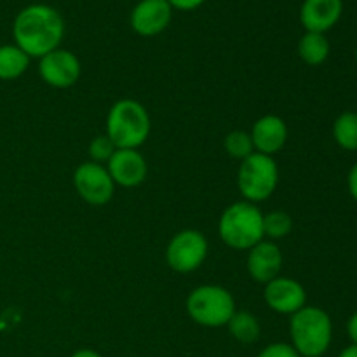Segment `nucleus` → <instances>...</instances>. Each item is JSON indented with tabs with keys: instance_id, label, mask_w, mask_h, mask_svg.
Returning <instances> with one entry per match:
<instances>
[{
	"instance_id": "18",
	"label": "nucleus",
	"mask_w": 357,
	"mask_h": 357,
	"mask_svg": "<svg viewBox=\"0 0 357 357\" xmlns=\"http://www.w3.org/2000/svg\"><path fill=\"white\" fill-rule=\"evenodd\" d=\"M227 328H229V333L239 344H255L261 333L258 317L255 314L246 312V310H236V314L227 323Z\"/></svg>"
},
{
	"instance_id": "19",
	"label": "nucleus",
	"mask_w": 357,
	"mask_h": 357,
	"mask_svg": "<svg viewBox=\"0 0 357 357\" xmlns=\"http://www.w3.org/2000/svg\"><path fill=\"white\" fill-rule=\"evenodd\" d=\"M333 138L340 149L356 152L357 150V114L344 112L333 124Z\"/></svg>"
},
{
	"instance_id": "7",
	"label": "nucleus",
	"mask_w": 357,
	"mask_h": 357,
	"mask_svg": "<svg viewBox=\"0 0 357 357\" xmlns=\"http://www.w3.org/2000/svg\"><path fill=\"white\" fill-rule=\"evenodd\" d=\"M208 239L202 232L194 229H185L171 237L166 248V264L171 271L178 274H190L208 258Z\"/></svg>"
},
{
	"instance_id": "5",
	"label": "nucleus",
	"mask_w": 357,
	"mask_h": 357,
	"mask_svg": "<svg viewBox=\"0 0 357 357\" xmlns=\"http://www.w3.org/2000/svg\"><path fill=\"white\" fill-rule=\"evenodd\" d=\"M185 309L194 323L204 328L227 326L237 310L232 293L218 284H202L192 289Z\"/></svg>"
},
{
	"instance_id": "22",
	"label": "nucleus",
	"mask_w": 357,
	"mask_h": 357,
	"mask_svg": "<svg viewBox=\"0 0 357 357\" xmlns=\"http://www.w3.org/2000/svg\"><path fill=\"white\" fill-rule=\"evenodd\" d=\"M115 150H117V146L114 145V142L107 135H100L91 139L87 152H89V157L93 162L103 164L105 166L110 160V157L114 155Z\"/></svg>"
},
{
	"instance_id": "3",
	"label": "nucleus",
	"mask_w": 357,
	"mask_h": 357,
	"mask_svg": "<svg viewBox=\"0 0 357 357\" xmlns=\"http://www.w3.org/2000/svg\"><path fill=\"white\" fill-rule=\"evenodd\" d=\"M291 345L302 357H323L333 340V323L326 310L305 305L289 319Z\"/></svg>"
},
{
	"instance_id": "2",
	"label": "nucleus",
	"mask_w": 357,
	"mask_h": 357,
	"mask_svg": "<svg viewBox=\"0 0 357 357\" xmlns=\"http://www.w3.org/2000/svg\"><path fill=\"white\" fill-rule=\"evenodd\" d=\"M152 131L150 114L139 101L122 98L115 101L107 115V132L117 149H135L145 145Z\"/></svg>"
},
{
	"instance_id": "14",
	"label": "nucleus",
	"mask_w": 357,
	"mask_h": 357,
	"mask_svg": "<svg viewBox=\"0 0 357 357\" xmlns=\"http://www.w3.org/2000/svg\"><path fill=\"white\" fill-rule=\"evenodd\" d=\"M255 152L274 157L288 142V126L279 115L268 114L258 119L250 131Z\"/></svg>"
},
{
	"instance_id": "9",
	"label": "nucleus",
	"mask_w": 357,
	"mask_h": 357,
	"mask_svg": "<svg viewBox=\"0 0 357 357\" xmlns=\"http://www.w3.org/2000/svg\"><path fill=\"white\" fill-rule=\"evenodd\" d=\"M38 73L47 86L54 89H68L79 82L82 65L77 54L68 49H54L38 59Z\"/></svg>"
},
{
	"instance_id": "24",
	"label": "nucleus",
	"mask_w": 357,
	"mask_h": 357,
	"mask_svg": "<svg viewBox=\"0 0 357 357\" xmlns=\"http://www.w3.org/2000/svg\"><path fill=\"white\" fill-rule=\"evenodd\" d=\"M167 2H169V6L173 7V9L194 10V9H199L206 0H167Z\"/></svg>"
},
{
	"instance_id": "10",
	"label": "nucleus",
	"mask_w": 357,
	"mask_h": 357,
	"mask_svg": "<svg viewBox=\"0 0 357 357\" xmlns=\"http://www.w3.org/2000/svg\"><path fill=\"white\" fill-rule=\"evenodd\" d=\"M105 167L110 173L115 187L122 188L139 187L149 174V164L145 157L135 149H117Z\"/></svg>"
},
{
	"instance_id": "4",
	"label": "nucleus",
	"mask_w": 357,
	"mask_h": 357,
	"mask_svg": "<svg viewBox=\"0 0 357 357\" xmlns=\"http://www.w3.org/2000/svg\"><path fill=\"white\" fill-rule=\"evenodd\" d=\"M220 239L237 251H250L264 236V213L257 204L239 201L222 213L218 222Z\"/></svg>"
},
{
	"instance_id": "27",
	"label": "nucleus",
	"mask_w": 357,
	"mask_h": 357,
	"mask_svg": "<svg viewBox=\"0 0 357 357\" xmlns=\"http://www.w3.org/2000/svg\"><path fill=\"white\" fill-rule=\"evenodd\" d=\"M70 357H103L100 352L93 351V349H79V351L73 352Z\"/></svg>"
},
{
	"instance_id": "11",
	"label": "nucleus",
	"mask_w": 357,
	"mask_h": 357,
	"mask_svg": "<svg viewBox=\"0 0 357 357\" xmlns=\"http://www.w3.org/2000/svg\"><path fill=\"white\" fill-rule=\"evenodd\" d=\"M264 300L274 312L293 316L307 305V291L296 279L279 275L265 284Z\"/></svg>"
},
{
	"instance_id": "21",
	"label": "nucleus",
	"mask_w": 357,
	"mask_h": 357,
	"mask_svg": "<svg viewBox=\"0 0 357 357\" xmlns=\"http://www.w3.org/2000/svg\"><path fill=\"white\" fill-rule=\"evenodd\" d=\"M223 146H225V152L229 153V157L237 160H244L246 157H250L251 153H255L251 135L248 131H243V129L230 131L229 135L225 136Z\"/></svg>"
},
{
	"instance_id": "6",
	"label": "nucleus",
	"mask_w": 357,
	"mask_h": 357,
	"mask_svg": "<svg viewBox=\"0 0 357 357\" xmlns=\"http://www.w3.org/2000/svg\"><path fill=\"white\" fill-rule=\"evenodd\" d=\"M279 185V167L274 157L264 153H251L241 160L237 171V187L244 201L264 202L274 195Z\"/></svg>"
},
{
	"instance_id": "13",
	"label": "nucleus",
	"mask_w": 357,
	"mask_h": 357,
	"mask_svg": "<svg viewBox=\"0 0 357 357\" xmlns=\"http://www.w3.org/2000/svg\"><path fill=\"white\" fill-rule=\"evenodd\" d=\"M248 274L255 282L267 284L279 278L282 268V253L274 241L264 239L248 251Z\"/></svg>"
},
{
	"instance_id": "29",
	"label": "nucleus",
	"mask_w": 357,
	"mask_h": 357,
	"mask_svg": "<svg viewBox=\"0 0 357 357\" xmlns=\"http://www.w3.org/2000/svg\"><path fill=\"white\" fill-rule=\"evenodd\" d=\"M356 61H357V51H356Z\"/></svg>"
},
{
	"instance_id": "26",
	"label": "nucleus",
	"mask_w": 357,
	"mask_h": 357,
	"mask_svg": "<svg viewBox=\"0 0 357 357\" xmlns=\"http://www.w3.org/2000/svg\"><path fill=\"white\" fill-rule=\"evenodd\" d=\"M347 335L351 338V342L357 345V312L352 314L347 321Z\"/></svg>"
},
{
	"instance_id": "23",
	"label": "nucleus",
	"mask_w": 357,
	"mask_h": 357,
	"mask_svg": "<svg viewBox=\"0 0 357 357\" xmlns=\"http://www.w3.org/2000/svg\"><path fill=\"white\" fill-rule=\"evenodd\" d=\"M257 357H302V356L295 351V347H293L291 344H286V342H275V344H271L265 349H261L260 354Z\"/></svg>"
},
{
	"instance_id": "1",
	"label": "nucleus",
	"mask_w": 357,
	"mask_h": 357,
	"mask_svg": "<svg viewBox=\"0 0 357 357\" xmlns=\"http://www.w3.org/2000/svg\"><path fill=\"white\" fill-rule=\"evenodd\" d=\"M14 44L30 58L42 56L59 47L65 37V21L61 14L45 3H31L17 13L13 23Z\"/></svg>"
},
{
	"instance_id": "8",
	"label": "nucleus",
	"mask_w": 357,
	"mask_h": 357,
	"mask_svg": "<svg viewBox=\"0 0 357 357\" xmlns=\"http://www.w3.org/2000/svg\"><path fill=\"white\" fill-rule=\"evenodd\" d=\"M73 187L79 197L91 206H105L114 199L115 183L103 164L93 160L79 164L73 171Z\"/></svg>"
},
{
	"instance_id": "17",
	"label": "nucleus",
	"mask_w": 357,
	"mask_h": 357,
	"mask_svg": "<svg viewBox=\"0 0 357 357\" xmlns=\"http://www.w3.org/2000/svg\"><path fill=\"white\" fill-rule=\"evenodd\" d=\"M30 59L16 44L0 45V80L20 79L30 66Z\"/></svg>"
},
{
	"instance_id": "25",
	"label": "nucleus",
	"mask_w": 357,
	"mask_h": 357,
	"mask_svg": "<svg viewBox=\"0 0 357 357\" xmlns=\"http://www.w3.org/2000/svg\"><path fill=\"white\" fill-rule=\"evenodd\" d=\"M347 185H349V192H351L352 199L357 202V162L352 166V169L349 171Z\"/></svg>"
},
{
	"instance_id": "12",
	"label": "nucleus",
	"mask_w": 357,
	"mask_h": 357,
	"mask_svg": "<svg viewBox=\"0 0 357 357\" xmlns=\"http://www.w3.org/2000/svg\"><path fill=\"white\" fill-rule=\"evenodd\" d=\"M173 7L167 0H139L131 10L129 23L139 37H155L171 23Z\"/></svg>"
},
{
	"instance_id": "15",
	"label": "nucleus",
	"mask_w": 357,
	"mask_h": 357,
	"mask_svg": "<svg viewBox=\"0 0 357 357\" xmlns=\"http://www.w3.org/2000/svg\"><path fill=\"white\" fill-rule=\"evenodd\" d=\"M342 13V0H305L300 9V21L307 31L326 33L340 21Z\"/></svg>"
},
{
	"instance_id": "20",
	"label": "nucleus",
	"mask_w": 357,
	"mask_h": 357,
	"mask_svg": "<svg viewBox=\"0 0 357 357\" xmlns=\"http://www.w3.org/2000/svg\"><path fill=\"white\" fill-rule=\"evenodd\" d=\"M293 230V218L286 211H271L264 215V236L268 241H279L289 236Z\"/></svg>"
},
{
	"instance_id": "28",
	"label": "nucleus",
	"mask_w": 357,
	"mask_h": 357,
	"mask_svg": "<svg viewBox=\"0 0 357 357\" xmlns=\"http://www.w3.org/2000/svg\"><path fill=\"white\" fill-rule=\"evenodd\" d=\"M338 357H357V345L351 344L349 347H345Z\"/></svg>"
},
{
	"instance_id": "16",
	"label": "nucleus",
	"mask_w": 357,
	"mask_h": 357,
	"mask_svg": "<svg viewBox=\"0 0 357 357\" xmlns=\"http://www.w3.org/2000/svg\"><path fill=\"white\" fill-rule=\"evenodd\" d=\"M330 40L324 33L307 31L298 40V56L310 66H319L330 56Z\"/></svg>"
}]
</instances>
